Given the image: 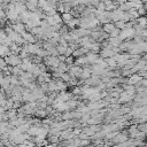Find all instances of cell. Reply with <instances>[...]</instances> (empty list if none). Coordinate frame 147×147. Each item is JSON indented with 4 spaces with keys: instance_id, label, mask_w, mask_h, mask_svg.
Listing matches in <instances>:
<instances>
[{
    "instance_id": "cell-33",
    "label": "cell",
    "mask_w": 147,
    "mask_h": 147,
    "mask_svg": "<svg viewBox=\"0 0 147 147\" xmlns=\"http://www.w3.org/2000/svg\"><path fill=\"white\" fill-rule=\"evenodd\" d=\"M0 18H1V20H7V18H6V13H5V10L2 9L1 6H0Z\"/></svg>"
},
{
    "instance_id": "cell-34",
    "label": "cell",
    "mask_w": 147,
    "mask_h": 147,
    "mask_svg": "<svg viewBox=\"0 0 147 147\" xmlns=\"http://www.w3.org/2000/svg\"><path fill=\"white\" fill-rule=\"evenodd\" d=\"M57 59H59V61H60V62H64L65 56H64V55H57Z\"/></svg>"
},
{
    "instance_id": "cell-36",
    "label": "cell",
    "mask_w": 147,
    "mask_h": 147,
    "mask_svg": "<svg viewBox=\"0 0 147 147\" xmlns=\"http://www.w3.org/2000/svg\"><path fill=\"white\" fill-rule=\"evenodd\" d=\"M116 2H117V5H122V3H124V2H126L127 0H115Z\"/></svg>"
},
{
    "instance_id": "cell-6",
    "label": "cell",
    "mask_w": 147,
    "mask_h": 147,
    "mask_svg": "<svg viewBox=\"0 0 147 147\" xmlns=\"http://www.w3.org/2000/svg\"><path fill=\"white\" fill-rule=\"evenodd\" d=\"M10 26H11V29H13L15 32H17L18 34H22L24 31H26V30H25L24 24H23V23H21V22L13 23V24H10Z\"/></svg>"
},
{
    "instance_id": "cell-17",
    "label": "cell",
    "mask_w": 147,
    "mask_h": 147,
    "mask_svg": "<svg viewBox=\"0 0 147 147\" xmlns=\"http://www.w3.org/2000/svg\"><path fill=\"white\" fill-rule=\"evenodd\" d=\"M57 70L61 71V72H68L69 65H68L67 63H64V62H60L59 65H57Z\"/></svg>"
},
{
    "instance_id": "cell-8",
    "label": "cell",
    "mask_w": 147,
    "mask_h": 147,
    "mask_svg": "<svg viewBox=\"0 0 147 147\" xmlns=\"http://www.w3.org/2000/svg\"><path fill=\"white\" fill-rule=\"evenodd\" d=\"M87 61H88V64H94L96 62V60L99 59V54L98 53H92V52H87L85 54Z\"/></svg>"
},
{
    "instance_id": "cell-26",
    "label": "cell",
    "mask_w": 147,
    "mask_h": 147,
    "mask_svg": "<svg viewBox=\"0 0 147 147\" xmlns=\"http://www.w3.org/2000/svg\"><path fill=\"white\" fill-rule=\"evenodd\" d=\"M74 61H75L74 56H72V55H70V56H65L64 63H67V64H68V65L70 67V65H72V64H74Z\"/></svg>"
},
{
    "instance_id": "cell-18",
    "label": "cell",
    "mask_w": 147,
    "mask_h": 147,
    "mask_svg": "<svg viewBox=\"0 0 147 147\" xmlns=\"http://www.w3.org/2000/svg\"><path fill=\"white\" fill-rule=\"evenodd\" d=\"M67 47H68V46H63V45H60V44H57V45L55 46V48H56L59 55H64V53H65V51H67Z\"/></svg>"
},
{
    "instance_id": "cell-15",
    "label": "cell",
    "mask_w": 147,
    "mask_h": 147,
    "mask_svg": "<svg viewBox=\"0 0 147 147\" xmlns=\"http://www.w3.org/2000/svg\"><path fill=\"white\" fill-rule=\"evenodd\" d=\"M114 28H115L114 23H113V22H108V23L103 24V26H102V31L109 34V32H110V31H111V30H113Z\"/></svg>"
},
{
    "instance_id": "cell-12",
    "label": "cell",
    "mask_w": 147,
    "mask_h": 147,
    "mask_svg": "<svg viewBox=\"0 0 147 147\" xmlns=\"http://www.w3.org/2000/svg\"><path fill=\"white\" fill-rule=\"evenodd\" d=\"M78 24H79V18L78 17H72L71 21L67 23V26L70 28L71 30H74L76 26H78Z\"/></svg>"
},
{
    "instance_id": "cell-31",
    "label": "cell",
    "mask_w": 147,
    "mask_h": 147,
    "mask_svg": "<svg viewBox=\"0 0 147 147\" xmlns=\"http://www.w3.org/2000/svg\"><path fill=\"white\" fill-rule=\"evenodd\" d=\"M72 52H74V49H72L70 46H68V47H67V51H65V53H64V56H70V55L72 54Z\"/></svg>"
},
{
    "instance_id": "cell-29",
    "label": "cell",
    "mask_w": 147,
    "mask_h": 147,
    "mask_svg": "<svg viewBox=\"0 0 147 147\" xmlns=\"http://www.w3.org/2000/svg\"><path fill=\"white\" fill-rule=\"evenodd\" d=\"M71 94H72V95H80V94H82V90H80V87L76 86L75 88H72Z\"/></svg>"
},
{
    "instance_id": "cell-38",
    "label": "cell",
    "mask_w": 147,
    "mask_h": 147,
    "mask_svg": "<svg viewBox=\"0 0 147 147\" xmlns=\"http://www.w3.org/2000/svg\"><path fill=\"white\" fill-rule=\"evenodd\" d=\"M100 1H106V0H100Z\"/></svg>"
},
{
    "instance_id": "cell-37",
    "label": "cell",
    "mask_w": 147,
    "mask_h": 147,
    "mask_svg": "<svg viewBox=\"0 0 147 147\" xmlns=\"http://www.w3.org/2000/svg\"><path fill=\"white\" fill-rule=\"evenodd\" d=\"M2 3H3V2H2V0H0V6H1Z\"/></svg>"
},
{
    "instance_id": "cell-7",
    "label": "cell",
    "mask_w": 147,
    "mask_h": 147,
    "mask_svg": "<svg viewBox=\"0 0 147 147\" xmlns=\"http://www.w3.org/2000/svg\"><path fill=\"white\" fill-rule=\"evenodd\" d=\"M91 76H92L91 67L85 65L84 68H82V74H80V76H79V79H80V80H85V79H87V78L91 77Z\"/></svg>"
},
{
    "instance_id": "cell-28",
    "label": "cell",
    "mask_w": 147,
    "mask_h": 147,
    "mask_svg": "<svg viewBox=\"0 0 147 147\" xmlns=\"http://www.w3.org/2000/svg\"><path fill=\"white\" fill-rule=\"evenodd\" d=\"M90 144H91V139H80L79 147H84V146H87Z\"/></svg>"
},
{
    "instance_id": "cell-1",
    "label": "cell",
    "mask_w": 147,
    "mask_h": 147,
    "mask_svg": "<svg viewBox=\"0 0 147 147\" xmlns=\"http://www.w3.org/2000/svg\"><path fill=\"white\" fill-rule=\"evenodd\" d=\"M134 34H136V30H134L133 28L123 29V30H121V32H119V34H118V38H119L122 41H125V40L132 39Z\"/></svg>"
},
{
    "instance_id": "cell-10",
    "label": "cell",
    "mask_w": 147,
    "mask_h": 147,
    "mask_svg": "<svg viewBox=\"0 0 147 147\" xmlns=\"http://www.w3.org/2000/svg\"><path fill=\"white\" fill-rule=\"evenodd\" d=\"M39 127H40V126H38V125H31V126L28 129L26 133H28L30 137H34V136H37V134L39 133Z\"/></svg>"
},
{
    "instance_id": "cell-22",
    "label": "cell",
    "mask_w": 147,
    "mask_h": 147,
    "mask_svg": "<svg viewBox=\"0 0 147 147\" xmlns=\"http://www.w3.org/2000/svg\"><path fill=\"white\" fill-rule=\"evenodd\" d=\"M60 79H62L64 83H68V82L71 79V77H70V75H69L68 72H62L61 76H60Z\"/></svg>"
},
{
    "instance_id": "cell-3",
    "label": "cell",
    "mask_w": 147,
    "mask_h": 147,
    "mask_svg": "<svg viewBox=\"0 0 147 147\" xmlns=\"http://www.w3.org/2000/svg\"><path fill=\"white\" fill-rule=\"evenodd\" d=\"M68 74L70 75L71 78H79L80 74H82V68L79 65H70L69 67V70H68Z\"/></svg>"
},
{
    "instance_id": "cell-16",
    "label": "cell",
    "mask_w": 147,
    "mask_h": 147,
    "mask_svg": "<svg viewBox=\"0 0 147 147\" xmlns=\"http://www.w3.org/2000/svg\"><path fill=\"white\" fill-rule=\"evenodd\" d=\"M136 24L139 25L140 28H146V17L145 16H139L137 20H136Z\"/></svg>"
},
{
    "instance_id": "cell-4",
    "label": "cell",
    "mask_w": 147,
    "mask_h": 147,
    "mask_svg": "<svg viewBox=\"0 0 147 147\" xmlns=\"http://www.w3.org/2000/svg\"><path fill=\"white\" fill-rule=\"evenodd\" d=\"M127 138H129V136H127V133H126V132H117V133H116V136L113 138L111 142H113L114 145H116V144H121V142L126 141V140H127Z\"/></svg>"
},
{
    "instance_id": "cell-20",
    "label": "cell",
    "mask_w": 147,
    "mask_h": 147,
    "mask_svg": "<svg viewBox=\"0 0 147 147\" xmlns=\"http://www.w3.org/2000/svg\"><path fill=\"white\" fill-rule=\"evenodd\" d=\"M127 14L130 15V17H131V20H137V18L139 17V14H138V11H137V9H130V10L127 11Z\"/></svg>"
},
{
    "instance_id": "cell-19",
    "label": "cell",
    "mask_w": 147,
    "mask_h": 147,
    "mask_svg": "<svg viewBox=\"0 0 147 147\" xmlns=\"http://www.w3.org/2000/svg\"><path fill=\"white\" fill-rule=\"evenodd\" d=\"M25 3V7H26V10L29 11H36L38 6L37 5H33V3H30V2H24Z\"/></svg>"
},
{
    "instance_id": "cell-21",
    "label": "cell",
    "mask_w": 147,
    "mask_h": 147,
    "mask_svg": "<svg viewBox=\"0 0 147 147\" xmlns=\"http://www.w3.org/2000/svg\"><path fill=\"white\" fill-rule=\"evenodd\" d=\"M114 25H115V28H117V29H119V30H123V29L125 28V22L122 21V20H119V21L115 22Z\"/></svg>"
},
{
    "instance_id": "cell-11",
    "label": "cell",
    "mask_w": 147,
    "mask_h": 147,
    "mask_svg": "<svg viewBox=\"0 0 147 147\" xmlns=\"http://www.w3.org/2000/svg\"><path fill=\"white\" fill-rule=\"evenodd\" d=\"M55 84H56V88H57V91H65L67 90V83H64L62 79H60V78H57V79H55Z\"/></svg>"
},
{
    "instance_id": "cell-9",
    "label": "cell",
    "mask_w": 147,
    "mask_h": 147,
    "mask_svg": "<svg viewBox=\"0 0 147 147\" xmlns=\"http://www.w3.org/2000/svg\"><path fill=\"white\" fill-rule=\"evenodd\" d=\"M74 64L75 65H79V67H82V65H87L88 64V61H87V59H86V56L85 55H82V56H79V57H76V60L74 61Z\"/></svg>"
},
{
    "instance_id": "cell-30",
    "label": "cell",
    "mask_w": 147,
    "mask_h": 147,
    "mask_svg": "<svg viewBox=\"0 0 147 147\" xmlns=\"http://www.w3.org/2000/svg\"><path fill=\"white\" fill-rule=\"evenodd\" d=\"M95 9H98V10H105V3H103V1H99L96 3V6H95Z\"/></svg>"
},
{
    "instance_id": "cell-23",
    "label": "cell",
    "mask_w": 147,
    "mask_h": 147,
    "mask_svg": "<svg viewBox=\"0 0 147 147\" xmlns=\"http://www.w3.org/2000/svg\"><path fill=\"white\" fill-rule=\"evenodd\" d=\"M118 8L122 10V11H129L131 8H130V6H129V3H127V1L126 2H124V3H122V5H119L118 6Z\"/></svg>"
},
{
    "instance_id": "cell-25",
    "label": "cell",
    "mask_w": 147,
    "mask_h": 147,
    "mask_svg": "<svg viewBox=\"0 0 147 147\" xmlns=\"http://www.w3.org/2000/svg\"><path fill=\"white\" fill-rule=\"evenodd\" d=\"M137 11H138V14H139V16H145V14H146V8H145V5L142 3L138 9H137Z\"/></svg>"
},
{
    "instance_id": "cell-27",
    "label": "cell",
    "mask_w": 147,
    "mask_h": 147,
    "mask_svg": "<svg viewBox=\"0 0 147 147\" xmlns=\"http://www.w3.org/2000/svg\"><path fill=\"white\" fill-rule=\"evenodd\" d=\"M53 18L55 21V24H62V18H61V15L59 13H56L55 15H53Z\"/></svg>"
},
{
    "instance_id": "cell-13",
    "label": "cell",
    "mask_w": 147,
    "mask_h": 147,
    "mask_svg": "<svg viewBox=\"0 0 147 147\" xmlns=\"http://www.w3.org/2000/svg\"><path fill=\"white\" fill-rule=\"evenodd\" d=\"M72 17H74V16H72V14H71V13H62V14H61L62 23H64V24H67L68 22H70Z\"/></svg>"
},
{
    "instance_id": "cell-2",
    "label": "cell",
    "mask_w": 147,
    "mask_h": 147,
    "mask_svg": "<svg viewBox=\"0 0 147 147\" xmlns=\"http://www.w3.org/2000/svg\"><path fill=\"white\" fill-rule=\"evenodd\" d=\"M3 59H5L6 64H7V65H11V67L18 65V64L22 62L21 57H20L18 55H16V54H9V55H6V56H3Z\"/></svg>"
},
{
    "instance_id": "cell-35",
    "label": "cell",
    "mask_w": 147,
    "mask_h": 147,
    "mask_svg": "<svg viewBox=\"0 0 147 147\" xmlns=\"http://www.w3.org/2000/svg\"><path fill=\"white\" fill-rule=\"evenodd\" d=\"M25 2H30V3H33V5L38 6V0H25Z\"/></svg>"
},
{
    "instance_id": "cell-32",
    "label": "cell",
    "mask_w": 147,
    "mask_h": 147,
    "mask_svg": "<svg viewBox=\"0 0 147 147\" xmlns=\"http://www.w3.org/2000/svg\"><path fill=\"white\" fill-rule=\"evenodd\" d=\"M99 1H100V0H87V6H93V7H95Z\"/></svg>"
},
{
    "instance_id": "cell-14",
    "label": "cell",
    "mask_w": 147,
    "mask_h": 147,
    "mask_svg": "<svg viewBox=\"0 0 147 147\" xmlns=\"http://www.w3.org/2000/svg\"><path fill=\"white\" fill-rule=\"evenodd\" d=\"M55 91H57V88H56V84H55V80L54 79H51L48 83H47V92H55Z\"/></svg>"
},
{
    "instance_id": "cell-5",
    "label": "cell",
    "mask_w": 147,
    "mask_h": 147,
    "mask_svg": "<svg viewBox=\"0 0 147 147\" xmlns=\"http://www.w3.org/2000/svg\"><path fill=\"white\" fill-rule=\"evenodd\" d=\"M100 82H101L100 76L92 75L91 77H88L87 79H85V80H84V85H87V86H96Z\"/></svg>"
},
{
    "instance_id": "cell-24",
    "label": "cell",
    "mask_w": 147,
    "mask_h": 147,
    "mask_svg": "<svg viewBox=\"0 0 147 147\" xmlns=\"http://www.w3.org/2000/svg\"><path fill=\"white\" fill-rule=\"evenodd\" d=\"M119 32H121V30L119 29H117V28H114L110 32H109V37H118V34H119Z\"/></svg>"
}]
</instances>
